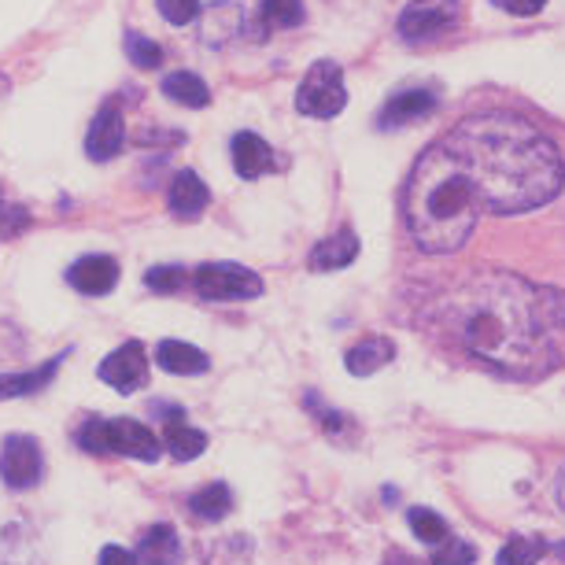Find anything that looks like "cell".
<instances>
[{"label": "cell", "instance_id": "836d02e7", "mask_svg": "<svg viewBox=\"0 0 565 565\" xmlns=\"http://www.w3.org/2000/svg\"><path fill=\"white\" fill-rule=\"evenodd\" d=\"M399 565H411V562H399Z\"/></svg>", "mask_w": 565, "mask_h": 565}, {"label": "cell", "instance_id": "44dd1931", "mask_svg": "<svg viewBox=\"0 0 565 565\" xmlns=\"http://www.w3.org/2000/svg\"><path fill=\"white\" fill-rule=\"evenodd\" d=\"M163 97L178 100L181 108H207L211 104V89L207 82L193 71H174L163 78Z\"/></svg>", "mask_w": 565, "mask_h": 565}, {"label": "cell", "instance_id": "603a6c76", "mask_svg": "<svg viewBox=\"0 0 565 565\" xmlns=\"http://www.w3.org/2000/svg\"><path fill=\"white\" fill-rule=\"evenodd\" d=\"M543 554H547V543H543L540 536H510L503 543V551H499L495 565H536Z\"/></svg>", "mask_w": 565, "mask_h": 565}, {"label": "cell", "instance_id": "ba28073f", "mask_svg": "<svg viewBox=\"0 0 565 565\" xmlns=\"http://www.w3.org/2000/svg\"><path fill=\"white\" fill-rule=\"evenodd\" d=\"M458 19V0H411L399 15V34L407 41H429Z\"/></svg>", "mask_w": 565, "mask_h": 565}, {"label": "cell", "instance_id": "d6a6232c", "mask_svg": "<svg viewBox=\"0 0 565 565\" xmlns=\"http://www.w3.org/2000/svg\"><path fill=\"white\" fill-rule=\"evenodd\" d=\"M558 503H562V510H565V473H562V484H558Z\"/></svg>", "mask_w": 565, "mask_h": 565}, {"label": "cell", "instance_id": "4316f807", "mask_svg": "<svg viewBox=\"0 0 565 565\" xmlns=\"http://www.w3.org/2000/svg\"><path fill=\"white\" fill-rule=\"evenodd\" d=\"M185 281H189L185 266H152V270L145 274V289H148V292H159V296L178 292Z\"/></svg>", "mask_w": 565, "mask_h": 565}, {"label": "cell", "instance_id": "7a4b0ae2", "mask_svg": "<svg viewBox=\"0 0 565 565\" xmlns=\"http://www.w3.org/2000/svg\"><path fill=\"white\" fill-rule=\"evenodd\" d=\"M477 215H481V200L451 148H425L403 189V218L414 244L429 255H451L469 241Z\"/></svg>", "mask_w": 565, "mask_h": 565}, {"label": "cell", "instance_id": "d6986e66", "mask_svg": "<svg viewBox=\"0 0 565 565\" xmlns=\"http://www.w3.org/2000/svg\"><path fill=\"white\" fill-rule=\"evenodd\" d=\"M392 359H396V344H392V340H385V337L359 340V344L344 355L348 373H355V377H370V373H377Z\"/></svg>", "mask_w": 565, "mask_h": 565}, {"label": "cell", "instance_id": "83f0119b", "mask_svg": "<svg viewBox=\"0 0 565 565\" xmlns=\"http://www.w3.org/2000/svg\"><path fill=\"white\" fill-rule=\"evenodd\" d=\"M473 562H477V551H473V543H466V540L447 536L440 543V551H433V565H473Z\"/></svg>", "mask_w": 565, "mask_h": 565}, {"label": "cell", "instance_id": "7402d4cb", "mask_svg": "<svg viewBox=\"0 0 565 565\" xmlns=\"http://www.w3.org/2000/svg\"><path fill=\"white\" fill-rule=\"evenodd\" d=\"M233 510V492L226 484H207L189 499V514L200 518V521H222Z\"/></svg>", "mask_w": 565, "mask_h": 565}, {"label": "cell", "instance_id": "6da1fadb", "mask_svg": "<svg viewBox=\"0 0 565 565\" xmlns=\"http://www.w3.org/2000/svg\"><path fill=\"white\" fill-rule=\"evenodd\" d=\"M444 145L473 181L481 207L495 215H521V211L543 207L565 185L558 148L514 111L469 115Z\"/></svg>", "mask_w": 565, "mask_h": 565}, {"label": "cell", "instance_id": "277c9868", "mask_svg": "<svg viewBox=\"0 0 565 565\" xmlns=\"http://www.w3.org/2000/svg\"><path fill=\"white\" fill-rule=\"evenodd\" d=\"M193 285L204 300H255V296H263V277L241 263L196 266Z\"/></svg>", "mask_w": 565, "mask_h": 565}, {"label": "cell", "instance_id": "ffe728a7", "mask_svg": "<svg viewBox=\"0 0 565 565\" xmlns=\"http://www.w3.org/2000/svg\"><path fill=\"white\" fill-rule=\"evenodd\" d=\"M163 444L170 458H178V462H193L207 451V433L193 429V425H185V418H174L163 425Z\"/></svg>", "mask_w": 565, "mask_h": 565}, {"label": "cell", "instance_id": "1f68e13d", "mask_svg": "<svg viewBox=\"0 0 565 565\" xmlns=\"http://www.w3.org/2000/svg\"><path fill=\"white\" fill-rule=\"evenodd\" d=\"M547 0H495V8H507L510 15H536Z\"/></svg>", "mask_w": 565, "mask_h": 565}, {"label": "cell", "instance_id": "8fae6325", "mask_svg": "<svg viewBox=\"0 0 565 565\" xmlns=\"http://www.w3.org/2000/svg\"><path fill=\"white\" fill-rule=\"evenodd\" d=\"M167 204H170V215L174 218L196 222L211 204V189L204 185V178H200L196 170H178L167 189Z\"/></svg>", "mask_w": 565, "mask_h": 565}, {"label": "cell", "instance_id": "484cf974", "mask_svg": "<svg viewBox=\"0 0 565 565\" xmlns=\"http://www.w3.org/2000/svg\"><path fill=\"white\" fill-rule=\"evenodd\" d=\"M263 19L277 30H292L303 23V0H263Z\"/></svg>", "mask_w": 565, "mask_h": 565}, {"label": "cell", "instance_id": "cb8c5ba5", "mask_svg": "<svg viewBox=\"0 0 565 565\" xmlns=\"http://www.w3.org/2000/svg\"><path fill=\"white\" fill-rule=\"evenodd\" d=\"M411 532L414 536H418L422 543H436V547H440V543L447 540V521L436 514V510H429V507H414L411 510Z\"/></svg>", "mask_w": 565, "mask_h": 565}, {"label": "cell", "instance_id": "52a82bcc", "mask_svg": "<svg viewBox=\"0 0 565 565\" xmlns=\"http://www.w3.org/2000/svg\"><path fill=\"white\" fill-rule=\"evenodd\" d=\"M104 447H108V455H126V458H137V462H159V455H163L159 436L137 418L104 422Z\"/></svg>", "mask_w": 565, "mask_h": 565}, {"label": "cell", "instance_id": "2e32d148", "mask_svg": "<svg viewBox=\"0 0 565 565\" xmlns=\"http://www.w3.org/2000/svg\"><path fill=\"white\" fill-rule=\"evenodd\" d=\"M359 255V237L351 226H340L333 237H326L322 244H315L311 252V270H344L355 263Z\"/></svg>", "mask_w": 565, "mask_h": 565}, {"label": "cell", "instance_id": "3957f363", "mask_svg": "<svg viewBox=\"0 0 565 565\" xmlns=\"http://www.w3.org/2000/svg\"><path fill=\"white\" fill-rule=\"evenodd\" d=\"M348 89H344V71L333 60L311 63V71L303 74L300 89H296V111L311 115V119H333L344 111Z\"/></svg>", "mask_w": 565, "mask_h": 565}, {"label": "cell", "instance_id": "e0dca14e", "mask_svg": "<svg viewBox=\"0 0 565 565\" xmlns=\"http://www.w3.org/2000/svg\"><path fill=\"white\" fill-rule=\"evenodd\" d=\"M241 23H244V12L237 4H230V0H218V4H211L204 12V23H200V41L211 49L226 45L241 34Z\"/></svg>", "mask_w": 565, "mask_h": 565}, {"label": "cell", "instance_id": "d4e9b609", "mask_svg": "<svg viewBox=\"0 0 565 565\" xmlns=\"http://www.w3.org/2000/svg\"><path fill=\"white\" fill-rule=\"evenodd\" d=\"M126 56H130V63L137 71H156L159 63H163V49L156 45L152 38H145V34H126Z\"/></svg>", "mask_w": 565, "mask_h": 565}, {"label": "cell", "instance_id": "4dcf8cb0", "mask_svg": "<svg viewBox=\"0 0 565 565\" xmlns=\"http://www.w3.org/2000/svg\"><path fill=\"white\" fill-rule=\"evenodd\" d=\"M100 565H141L134 551L119 547V543H108V547L100 551Z\"/></svg>", "mask_w": 565, "mask_h": 565}, {"label": "cell", "instance_id": "30bf717a", "mask_svg": "<svg viewBox=\"0 0 565 565\" xmlns=\"http://www.w3.org/2000/svg\"><path fill=\"white\" fill-rule=\"evenodd\" d=\"M67 285L82 296H108L119 285V259L115 255H82L71 263Z\"/></svg>", "mask_w": 565, "mask_h": 565}, {"label": "cell", "instance_id": "9c48e42d", "mask_svg": "<svg viewBox=\"0 0 565 565\" xmlns=\"http://www.w3.org/2000/svg\"><path fill=\"white\" fill-rule=\"evenodd\" d=\"M126 148V119H122V108L119 104H104V108L93 115L89 122V134H85V156L93 163H108Z\"/></svg>", "mask_w": 565, "mask_h": 565}, {"label": "cell", "instance_id": "ac0fdd59", "mask_svg": "<svg viewBox=\"0 0 565 565\" xmlns=\"http://www.w3.org/2000/svg\"><path fill=\"white\" fill-rule=\"evenodd\" d=\"M141 565H178L181 562V540L174 525H152L137 543Z\"/></svg>", "mask_w": 565, "mask_h": 565}, {"label": "cell", "instance_id": "9a60e30c", "mask_svg": "<svg viewBox=\"0 0 565 565\" xmlns=\"http://www.w3.org/2000/svg\"><path fill=\"white\" fill-rule=\"evenodd\" d=\"M67 351L63 355H52L49 362H41L34 370H19V373H0V399H19V396H34L56 377V370L63 366Z\"/></svg>", "mask_w": 565, "mask_h": 565}, {"label": "cell", "instance_id": "5bb4252c", "mask_svg": "<svg viewBox=\"0 0 565 565\" xmlns=\"http://www.w3.org/2000/svg\"><path fill=\"white\" fill-rule=\"evenodd\" d=\"M230 152H233V170H237L241 178H263L266 170L274 167V152H270V145L263 141L259 134H252V130H244L233 137V145H230Z\"/></svg>", "mask_w": 565, "mask_h": 565}, {"label": "cell", "instance_id": "f546056e", "mask_svg": "<svg viewBox=\"0 0 565 565\" xmlns=\"http://www.w3.org/2000/svg\"><path fill=\"white\" fill-rule=\"evenodd\" d=\"M156 8L170 26H185L200 15V0H156Z\"/></svg>", "mask_w": 565, "mask_h": 565}, {"label": "cell", "instance_id": "8992f818", "mask_svg": "<svg viewBox=\"0 0 565 565\" xmlns=\"http://www.w3.org/2000/svg\"><path fill=\"white\" fill-rule=\"evenodd\" d=\"M97 377L108 388L122 392V396H130V392L141 388L148 381V351L141 340H126L122 348H115L97 366Z\"/></svg>", "mask_w": 565, "mask_h": 565}, {"label": "cell", "instance_id": "f1b7e54d", "mask_svg": "<svg viewBox=\"0 0 565 565\" xmlns=\"http://www.w3.org/2000/svg\"><path fill=\"white\" fill-rule=\"evenodd\" d=\"M30 226V211L23 204H12V200L4 196V189H0V233L4 237H19Z\"/></svg>", "mask_w": 565, "mask_h": 565}, {"label": "cell", "instance_id": "5b68a950", "mask_svg": "<svg viewBox=\"0 0 565 565\" xmlns=\"http://www.w3.org/2000/svg\"><path fill=\"white\" fill-rule=\"evenodd\" d=\"M41 469H45V455H41V444L34 436H4V447H0V481L12 492H26V488L41 481Z\"/></svg>", "mask_w": 565, "mask_h": 565}, {"label": "cell", "instance_id": "4fadbf2b", "mask_svg": "<svg viewBox=\"0 0 565 565\" xmlns=\"http://www.w3.org/2000/svg\"><path fill=\"white\" fill-rule=\"evenodd\" d=\"M156 362L159 370L174 373V377H200V373L211 370V359L196 344H185V340H163L156 348Z\"/></svg>", "mask_w": 565, "mask_h": 565}, {"label": "cell", "instance_id": "7c38bea8", "mask_svg": "<svg viewBox=\"0 0 565 565\" xmlns=\"http://www.w3.org/2000/svg\"><path fill=\"white\" fill-rule=\"evenodd\" d=\"M433 111H436V97L429 89H407L385 104V111L377 115V126L381 130H399V126L429 119Z\"/></svg>", "mask_w": 565, "mask_h": 565}]
</instances>
